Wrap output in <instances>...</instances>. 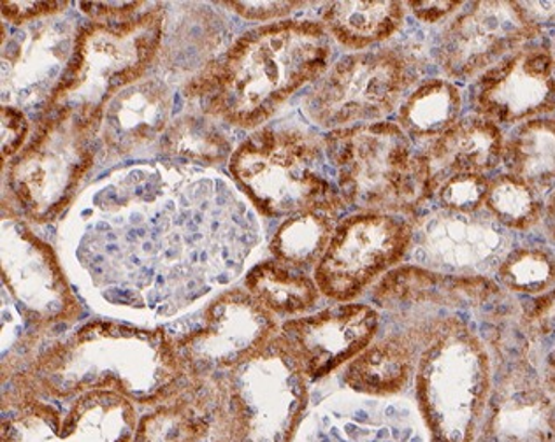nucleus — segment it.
<instances>
[{
  "label": "nucleus",
  "mask_w": 555,
  "mask_h": 442,
  "mask_svg": "<svg viewBox=\"0 0 555 442\" xmlns=\"http://www.w3.org/2000/svg\"><path fill=\"white\" fill-rule=\"evenodd\" d=\"M186 379L169 332L92 320L27 360L8 387L61 402L113 392L152 410L177 395Z\"/></svg>",
  "instance_id": "nucleus-1"
},
{
  "label": "nucleus",
  "mask_w": 555,
  "mask_h": 442,
  "mask_svg": "<svg viewBox=\"0 0 555 442\" xmlns=\"http://www.w3.org/2000/svg\"><path fill=\"white\" fill-rule=\"evenodd\" d=\"M333 39L320 22L283 20L237 37L190 78L185 95L204 115L241 130L264 127L283 104L331 67Z\"/></svg>",
  "instance_id": "nucleus-2"
},
{
  "label": "nucleus",
  "mask_w": 555,
  "mask_h": 442,
  "mask_svg": "<svg viewBox=\"0 0 555 442\" xmlns=\"http://www.w3.org/2000/svg\"><path fill=\"white\" fill-rule=\"evenodd\" d=\"M413 385L429 442H477L494 385L491 348L461 314L427 316Z\"/></svg>",
  "instance_id": "nucleus-3"
},
{
  "label": "nucleus",
  "mask_w": 555,
  "mask_h": 442,
  "mask_svg": "<svg viewBox=\"0 0 555 442\" xmlns=\"http://www.w3.org/2000/svg\"><path fill=\"white\" fill-rule=\"evenodd\" d=\"M322 141L347 208L416 218L433 200L429 157L396 121L333 130Z\"/></svg>",
  "instance_id": "nucleus-4"
},
{
  "label": "nucleus",
  "mask_w": 555,
  "mask_h": 442,
  "mask_svg": "<svg viewBox=\"0 0 555 442\" xmlns=\"http://www.w3.org/2000/svg\"><path fill=\"white\" fill-rule=\"evenodd\" d=\"M324 141L294 125H264L232 153L229 172L255 209L271 220L347 208L328 176Z\"/></svg>",
  "instance_id": "nucleus-5"
},
{
  "label": "nucleus",
  "mask_w": 555,
  "mask_h": 442,
  "mask_svg": "<svg viewBox=\"0 0 555 442\" xmlns=\"http://www.w3.org/2000/svg\"><path fill=\"white\" fill-rule=\"evenodd\" d=\"M102 109L47 107L36 134L10 160L8 190L24 217L48 223L75 200L92 169Z\"/></svg>",
  "instance_id": "nucleus-6"
},
{
  "label": "nucleus",
  "mask_w": 555,
  "mask_h": 442,
  "mask_svg": "<svg viewBox=\"0 0 555 442\" xmlns=\"http://www.w3.org/2000/svg\"><path fill=\"white\" fill-rule=\"evenodd\" d=\"M211 381L217 385L211 438L294 442L310 404V379L280 336L245 364Z\"/></svg>",
  "instance_id": "nucleus-7"
},
{
  "label": "nucleus",
  "mask_w": 555,
  "mask_h": 442,
  "mask_svg": "<svg viewBox=\"0 0 555 442\" xmlns=\"http://www.w3.org/2000/svg\"><path fill=\"white\" fill-rule=\"evenodd\" d=\"M164 30L163 5L144 10L132 18L89 22L79 27L47 107L104 109L116 93L144 78L160 53Z\"/></svg>",
  "instance_id": "nucleus-8"
},
{
  "label": "nucleus",
  "mask_w": 555,
  "mask_h": 442,
  "mask_svg": "<svg viewBox=\"0 0 555 442\" xmlns=\"http://www.w3.org/2000/svg\"><path fill=\"white\" fill-rule=\"evenodd\" d=\"M424 79L416 51L401 47L357 51L331 64L302 98V113L320 129L378 123L398 113L408 93Z\"/></svg>",
  "instance_id": "nucleus-9"
},
{
  "label": "nucleus",
  "mask_w": 555,
  "mask_h": 442,
  "mask_svg": "<svg viewBox=\"0 0 555 442\" xmlns=\"http://www.w3.org/2000/svg\"><path fill=\"white\" fill-rule=\"evenodd\" d=\"M2 401V442H132L138 429V405L118 393H83L62 407L8 387Z\"/></svg>",
  "instance_id": "nucleus-10"
},
{
  "label": "nucleus",
  "mask_w": 555,
  "mask_h": 442,
  "mask_svg": "<svg viewBox=\"0 0 555 442\" xmlns=\"http://www.w3.org/2000/svg\"><path fill=\"white\" fill-rule=\"evenodd\" d=\"M415 237L413 218L389 212H353L338 221L313 277L320 294L353 302L387 272L403 265Z\"/></svg>",
  "instance_id": "nucleus-11"
},
{
  "label": "nucleus",
  "mask_w": 555,
  "mask_h": 442,
  "mask_svg": "<svg viewBox=\"0 0 555 442\" xmlns=\"http://www.w3.org/2000/svg\"><path fill=\"white\" fill-rule=\"evenodd\" d=\"M280 325L245 288H232L204 308L195 327L172 339L186 378L211 381L264 350Z\"/></svg>",
  "instance_id": "nucleus-12"
},
{
  "label": "nucleus",
  "mask_w": 555,
  "mask_h": 442,
  "mask_svg": "<svg viewBox=\"0 0 555 442\" xmlns=\"http://www.w3.org/2000/svg\"><path fill=\"white\" fill-rule=\"evenodd\" d=\"M542 32L520 2H472L441 27L433 53L443 78L473 83Z\"/></svg>",
  "instance_id": "nucleus-13"
},
{
  "label": "nucleus",
  "mask_w": 555,
  "mask_h": 442,
  "mask_svg": "<svg viewBox=\"0 0 555 442\" xmlns=\"http://www.w3.org/2000/svg\"><path fill=\"white\" fill-rule=\"evenodd\" d=\"M469 107L498 127H517L555 113V69L551 44L531 42L469 84Z\"/></svg>",
  "instance_id": "nucleus-14"
},
{
  "label": "nucleus",
  "mask_w": 555,
  "mask_h": 442,
  "mask_svg": "<svg viewBox=\"0 0 555 442\" xmlns=\"http://www.w3.org/2000/svg\"><path fill=\"white\" fill-rule=\"evenodd\" d=\"M2 285L34 327L75 322L81 313L53 249L24 223L4 226Z\"/></svg>",
  "instance_id": "nucleus-15"
},
{
  "label": "nucleus",
  "mask_w": 555,
  "mask_h": 442,
  "mask_svg": "<svg viewBox=\"0 0 555 442\" xmlns=\"http://www.w3.org/2000/svg\"><path fill=\"white\" fill-rule=\"evenodd\" d=\"M382 314L375 306L336 302L317 313L285 320L280 339L306 378L320 381L345 367L378 337Z\"/></svg>",
  "instance_id": "nucleus-16"
},
{
  "label": "nucleus",
  "mask_w": 555,
  "mask_h": 442,
  "mask_svg": "<svg viewBox=\"0 0 555 442\" xmlns=\"http://www.w3.org/2000/svg\"><path fill=\"white\" fill-rule=\"evenodd\" d=\"M501 297L503 290L492 277L454 274L416 263L392 269L371 288L376 309L392 314L399 322L461 314L500 304Z\"/></svg>",
  "instance_id": "nucleus-17"
},
{
  "label": "nucleus",
  "mask_w": 555,
  "mask_h": 442,
  "mask_svg": "<svg viewBox=\"0 0 555 442\" xmlns=\"http://www.w3.org/2000/svg\"><path fill=\"white\" fill-rule=\"evenodd\" d=\"M477 442H555V401L529 351L494 359V385Z\"/></svg>",
  "instance_id": "nucleus-18"
},
{
  "label": "nucleus",
  "mask_w": 555,
  "mask_h": 442,
  "mask_svg": "<svg viewBox=\"0 0 555 442\" xmlns=\"http://www.w3.org/2000/svg\"><path fill=\"white\" fill-rule=\"evenodd\" d=\"M424 251L438 271L452 269L454 274L487 276L500 265L509 249V237L486 211L454 214L438 211L426 220L422 232L415 231L413 243Z\"/></svg>",
  "instance_id": "nucleus-19"
},
{
  "label": "nucleus",
  "mask_w": 555,
  "mask_h": 442,
  "mask_svg": "<svg viewBox=\"0 0 555 442\" xmlns=\"http://www.w3.org/2000/svg\"><path fill=\"white\" fill-rule=\"evenodd\" d=\"M171 106V90L163 79H139L104 104L99 138L112 155L126 157L163 139Z\"/></svg>",
  "instance_id": "nucleus-20"
},
{
  "label": "nucleus",
  "mask_w": 555,
  "mask_h": 442,
  "mask_svg": "<svg viewBox=\"0 0 555 442\" xmlns=\"http://www.w3.org/2000/svg\"><path fill=\"white\" fill-rule=\"evenodd\" d=\"M424 339L426 328L421 318L401 322L398 332L376 337L366 350L345 365V387L367 396H393L403 393L415 379L416 362Z\"/></svg>",
  "instance_id": "nucleus-21"
},
{
  "label": "nucleus",
  "mask_w": 555,
  "mask_h": 442,
  "mask_svg": "<svg viewBox=\"0 0 555 442\" xmlns=\"http://www.w3.org/2000/svg\"><path fill=\"white\" fill-rule=\"evenodd\" d=\"M215 413V381L189 378L177 395L139 416L132 442H208Z\"/></svg>",
  "instance_id": "nucleus-22"
},
{
  "label": "nucleus",
  "mask_w": 555,
  "mask_h": 442,
  "mask_svg": "<svg viewBox=\"0 0 555 442\" xmlns=\"http://www.w3.org/2000/svg\"><path fill=\"white\" fill-rule=\"evenodd\" d=\"M503 129L477 115L461 116L427 150L435 183L450 174L489 176L503 166Z\"/></svg>",
  "instance_id": "nucleus-23"
},
{
  "label": "nucleus",
  "mask_w": 555,
  "mask_h": 442,
  "mask_svg": "<svg viewBox=\"0 0 555 442\" xmlns=\"http://www.w3.org/2000/svg\"><path fill=\"white\" fill-rule=\"evenodd\" d=\"M406 4L398 0L331 2L320 14V24L339 47L353 53L390 41L403 28Z\"/></svg>",
  "instance_id": "nucleus-24"
},
{
  "label": "nucleus",
  "mask_w": 555,
  "mask_h": 442,
  "mask_svg": "<svg viewBox=\"0 0 555 442\" xmlns=\"http://www.w3.org/2000/svg\"><path fill=\"white\" fill-rule=\"evenodd\" d=\"M463 90L443 76H430L408 93L396 123L416 147L427 152L463 116Z\"/></svg>",
  "instance_id": "nucleus-25"
},
{
  "label": "nucleus",
  "mask_w": 555,
  "mask_h": 442,
  "mask_svg": "<svg viewBox=\"0 0 555 442\" xmlns=\"http://www.w3.org/2000/svg\"><path fill=\"white\" fill-rule=\"evenodd\" d=\"M505 172L529 184L543 198L555 190V118L517 125L505 139Z\"/></svg>",
  "instance_id": "nucleus-26"
},
{
  "label": "nucleus",
  "mask_w": 555,
  "mask_h": 442,
  "mask_svg": "<svg viewBox=\"0 0 555 442\" xmlns=\"http://www.w3.org/2000/svg\"><path fill=\"white\" fill-rule=\"evenodd\" d=\"M245 290L276 318L287 320L308 314L322 297L315 277L274 258L248 271Z\"/></svg>",
  "instance_id": "nucleus-27"
},
{
  "label": "nucleus",
  "mask_w": 555,
  "mask_h": 442,
  "mask_svg": "<svg viewBox=\"0 0 555 442\" xmlns=\"http://www.w3.org/2000/svg\"><path fill=\"white\" fill-rule=\"evenodd\" d=\"M338 217L327 211H305L285 218L269 243V253L291 268L315 272L331 245Z\"/></svg>",
  "instance_id": "nucleus-28"
},
{
  "label": "nucleus",
  "mask_w": 555,
  "mask_h": 442,
  "mask_svg": "<svg viewBox=\"0 0 555 442\" xmlns=\"http://www.w3.org/2000/svg\"><path fill=\"white\" fill-rule=\"evenodd\" d=\"M160 150L167 157L211 166L231 160L232 141L211 116L186 113L172 120L160 139Z\"/></svg>",
  "instance_id": "nucleus-29"
},
{
  "label": "nucleus",
  "mask_w": 555,
  "mask_h": 442,
  "mask_svg": "<svg viewBox=\"0 0 555 442\" xmlns=\"http://www.w3.org/2000/svg\"><path fill=\"white\" fill-rule=\"evenodd\" d=\"M543 204L545 198L529 184L501 172L489 181L483 211L505 231L528 232L542 225Z\"/></svg>",
  "instance_id": "nucleus-30"
},
{
  "label": "nucleus",
  "mask_w": 555,
  "mask_h": 442,
  "mask_svg": "<svg viewBox=\"0 0 555 442\" xmlns=\"http://www.w3.org/2000/svg\"><path fill=\"white\" fill-rule=\"evenodd\" d=\"M495 283L506 294L542 297L555 288V251L545 246L509 249L495 269Z\"/></svg>",
  "instance_id": "nucleus-31"
},
{
  "label": "nucleus",
  "mask_w": 555,
  "mask_h": 442,
  "mask_svg": "<svg viewBox=\"0 0 555 442\" xmlns=\"http://www.w3.org/2000/svg\"><path fill=\"white\" fill-rule=\"evenodd\" d=\"M489 176L450 174L436 181L433 190V200L438 204L440 211L454 214H477L483 211Z\"/></svg>",
  "instance_id": "nucleus-32"
},
{
  "label": "nucleus",
  "mask_w": 555,
  "mask_h": 442,
  "mask_svg": "<svg viewBox=\"0 0 555 442\" xmlns=\"http://www.w3.org/2000/svg\"><path fill=\"white\" fill-rule=\"evenodd\" d=\"M520 320L532 342L548 341L555 348V288L542 297L532 299L522 309Z\"/></svg>",
  "instance_id": "nucleus-33"
},
{
  "label": "nucleus",
  "mask_w": 555,
  "mask_h": 442,
  "mask_svg": "<svg viewBox=\"0 0 555 442\" xmlns=\"http://www.w3.org/2000/svg\"><path fill=\"white\" fill-rule=\"evenodd\" d=\"M223 8L234 11L237 16L248 22H283L296 11L306 8V2H287V0H269V2H222Z\"/></svg>",
  "instance_id": "nucleus-34"
},
{
  "label": "nucleus",
  "mask_w": 555,
  "mask_h": 442,
  "mask_svg": "<svg viewBox=\"0 0 555 442\" xmlns=\"http://www.w3.org/2000/svg\"><path fill=\"white\" fill-rule=\"evenodd\" d=\"M0 125H2V160H13L25 144L28 143L30 125L24 110L14 106L0 107Z\"/></svg>",
  "instance_id": "nucleus-35"
},
{
  "label": "nucleus",
  "mask_w": 555,
  "mask_h": 442,
  "mask_svg": "<svg viewBox=\"0 0 555 442\" xmlns=\"http://www.w3.org/2000/svg\"><path fill=\"white\" fill-rule=\"evenodd\" d=\"M404 4L415 20L424 25H444L466 5L459 0H410Z\"/></svg>",
  "instance_id": "nucleus-36"
},
{
  "label": "nucleus",
  "mask_w": 555,
  "mask_h": 442,
  "mask_svg": "<svg viewBox=\"0 0 555 442\" xmlns=\"http://www.w3.org/2000/svg\"><path fill=\"white\" fill-rule=\"evenodd\" d=\"M67 2H2V16L11 24L20 25L25 22H33L42 16H51V14L62 13L67 8Z\"/></svg>",
  "instance_id": "nucleus-37"
},
{
  "label": "nucleus",
  "mask_w": 555,
  "mask_h": 442,
  "mask_svg": "<svg viewBox=\"0 0 555 442\" xmlns=\"http://www.w3.org/2000/svg\"><path fill=\"white\" fill-rule=\"evenodd\" d=\"M79 10L89 16L90 22H107V20L132 18L143 13L146 2H79Z\"/></svg>",
  "instance_id": "nucleus-38"
},
{
  "label": "nucleus",
  "mask_w": 555,
  "mask_h": 442,
  "mask_svg": "<svg viewBox=\"0 0 555 442\" xmlns=\"http://www.w3.org/2000/svg\"><path fill=\"white\" fill-rule=\"evenodd\" d=\"M538 27H555V2H520Z\"/></svg>",
  "instance_id": "nucleus-39"
},
{
  "label": "nucleus",
  "mask_w": 555,
  "mask_h": 442,
  "mask_svg": "<svg viewBox=\"0 0 555 442\" xmlns=\"http://www.w3.org/2000/svg\"><path fill=\"white\" fill-rule=\"evenodd\" d=\"M543 232H545L548 240L555 245V190L552 194L546 195L545 204H543L542 218Z\"/></svg>",
  "instance_id": "nucleus-40"
},
{
  "label": "nucleus",
  "mask_w": 555,
  "mask_h": 442,
  "mask_svg": "<svg viewBox=\"0 0 555 442\" xmlns=\"http://www.w3.org/2000/svg\"><path fill=\"white\" fill-rule=\"evenodd\" d=\"M540 374H542L543 387H545L548 395L555 401V348L546 355V359L543 360Z\"/></svg>",
  "instance_id": "nucleus-41"
},
{
  "label": "nucleus",
  "mask_w": 555,
  "mask_h": 442,
  "mask_svg": "<svg viewBox=\"0 0 555 442\" xmlns=\"http://www.w3.org/2000/svg\"><path fill=\"white\" fill-rule=\"evenodd\" d=\"M208 442H236L229 438H209Z\"/></svg>",
  "instance_id": "nucleus-42"
},
{
  "label": "nucleus",
  "mask_w": 555,
  "mask_h": 442,
  "mask_svg": "<svg viewBox=\"0 0 555 442\" xmlns=\"http://www.w3.org/2000/svg\"><path fill=\"white\" fill-rule=\"evenodd\" d=\"M551 51H552V58H554V69H555V36H554V39H552V42H551Z\"/></svg>",
  "instance_id": "nucleus-43"
}]
</instances>
